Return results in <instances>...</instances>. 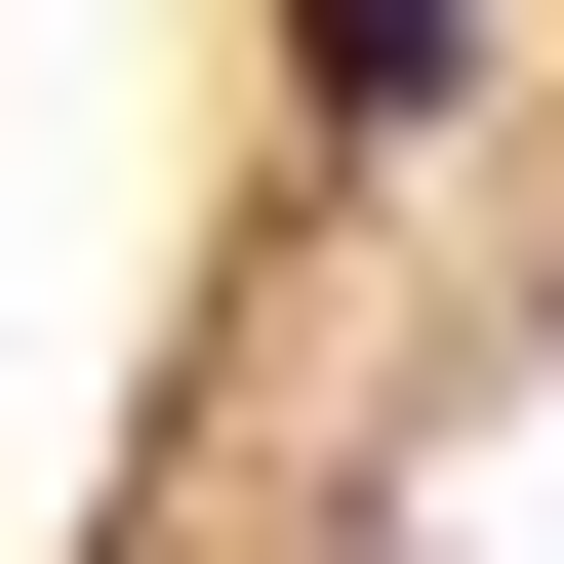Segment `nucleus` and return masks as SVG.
Listing matches in <instances>:
<instances>
[{"instance_id":"nucleus-1","label":"nucleus","mask_w":564,"mask_h":564,"mask_svg":"<svg viewBox=\"0 0 564 564\" xmlns=\"http://www.w3.org/2000/svg\"><path fill=\"white\" fill-rule=\"evenodd\" d=\"M282 41H323V121H444L484 82V0H282Z\"/></svg>"}]
</instances>
